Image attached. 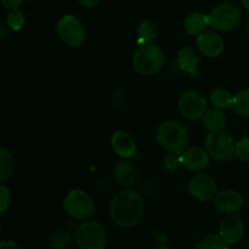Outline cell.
Returning a JSON list of instances; mask_svg holds the SVG:
<instances>
[{"mask_svg": "<svg viewBox=\"0 0 249 249\" xmlns=\"http://www.w3.org/2000/svg\"><path fill=\"white\" fill-rule=\"evenodd\" d=\"M145 213V201L139 192L123 190L112 198L109 216L117 226L130 229L138 225Z\"/></svg>", "mask_w": 249, "mask_h": 249, "instance_id": "6da1fadb", "label": "cell"}, {"mask_svg": "<svg viewBox=\"0 0 249 249\" xmlns=\"http://www.w3.org/2000/svg\"><path fill=\"white\" fill-rule=\"evenodd\" d=\"M156 139L164 150L174 153H182L186 150L189 142V131L181 122L168 119L157 126Z\"/></svg>", "mask_w": 249, "mask_h": 249, "instance_id": "7a4b0ae2", "label": "cell"}, {"mask_svg": "<svg viewBox=\"0 0 249 249\" xmlns=\"http://www.w3.org/2000/svg\"><path fill=\"white\" fill-rule=\"evenodd\" d=\"M164 65V53L162 49L153 43L139 46L133 57V67L141 75H152Z\"/></svg>", "mask_w": 249, "mask_h": 249, "instance_id": "3957f363", "label": "cell"}, {"mask_svg": "<svg viewBox=\"0 0 249 249\" xmlns=\"http://www.w3.org/2000/svg\"><path fill=\"white\" fill-rule=\"evenodd\" d=\"M74 241L80 249H105L108 243V235L101 223L88 220L78 226Z\"/></svg>", "mask_w": 249, "mask_h": 249, "instance_id": "277c9868", "label": "cell"}, {"mask_svg": "<svg viewBox=\"0 0 249 249\" xmlns=\"http://www.w3.org/2000/svg\"><path fill=\"white\" fill-rule=\"evenodd\" d=\"M63 209L75 220H88L94 214L95 204L87 192L80 189H74L66 195Z\"/></svg>", "mask_w": 249, "mask_h": 249, "instance_id": "5b68a950", "label": "cell"}, {"mask_svg": "<svg viewBox=\"0 0 249 249\" xmlns=\"http://www.w3.org/2000/svg\"><path fill=\"white\" fill-rule=\"evenodd\" d=\"M209 26L219 32H231L237 28L241 23V11L237 6L229 2L218 5L211 11Z\"/></svg>", "mask_w": 249, "mask_h": 249, "instance_id": "8992f818", "label": "cell"}, {"mask_svg": "<svg viewBox=\"0 0 249 249\" xmlns=\"http://www.w3.org/2000/svg\"><path fill=\"white\" fill-rule=\"evenodd\" d=\"M236 142L224 131H211L204 139V148L216 160H229L235 155Z\"/></svg>", "mask_w": 249, "mask_h": 249, "instance_id": "52a82bcc", "label": "cell"}, {"mask_svg": "<svg viewBox=\"0 0 249 249\" xmlns=\"http://www.w3.org/2000/svg\"><path fill=\"white\" fill-rule=\"evenodd\" d=\"M56 29L61 40L71 48L82 45L87 36L84 26L74 15H65L61 17L57 21Z\"/></svg>", "mask_w": 249, "mask_h": 249, "instance_id": "ba28073f", "label": "cell"}, {"mask_svg": "<svg viewBox=\"0 0 249 249\" xmlns=\"http://www.w3.org/2000/svg\"><path fill=\"white\" fill-rule=\"evenodd\" d=\"M179 109L182 116L189 121H198L207 112V102L199 92L187 90L179 99Z\"/></svg>", "mask_w": 249, "mask_h": 249, "instance_id": "9c48e42d", "label": "cell"}, {"mask_svg": "<svg viewBox=\"0 0 249 249\" xmlns=\"http://www.w3.org/2000/svg\"><path fill=\"white\" fill-rule=\"evenodd\" d=\"M190 194L201 202L211 201L218 194L215 180L208 174L195 175L190 181Z\"/></svg>", "mask_w": 249, "mask_h": 249, "instance_id": "30bf717a", "label": "cell"}, {"mask_svg": "<svg viewBox=\"0 0 249 249\" xmlns=\"http://www.w3.org/2000/svg\"><path fill=\"white\" fill-rule=\"evenodd\" d=\"M220 236L228 245H236L245 236V223L236 214H228L220 224Z\"/></svg>", "mask_w": 249, "mask_h": 249, "instance_id": "8fae6325", "label": "cell"}, {"mask_svg": "<svg viewBox=\"0 0 249 249\" xmlns=\"http://www.w3.org/2000/svg\"><path fill=\"white\" fill-rule=\"evenodd\" d=\"M196 43L199 51L208 58H218L225 50L223 36L215 32H203L197 36Z\"/></svg>", "mask_w": 249, "mask_h": 249, "instance_id": "7c38bea8", "label": "cell"}, {"mask_svg": "<svg viewBox=\"0 0 249 249\" xmlns=\"http://www.w3.org/2000/svg\"><path fill=\"white\" fill-rule=\"evenodd\" d=\"M181 164L191 172H202L209 165V153L198 146L186 148L181 153Z\"/></svg>", "mask_w": 249, "mask_h": 249, "instance_id": "4fadbf2b", "label": "cell"}, {"mask_svg": "<svg viewBox=\"0 0 249 249\" xmlns=\"http://www.w3.org/2000/svg\"><path fill=\"white\" fill-rule=\"evenodd\" d=\"M213 203L221 213L235 214L243 207V198L238 192L233 190H225L215 195Z\"/></svg>", "mask_w": 249, "mask_h": 249, "instance_id": "5bb4252c", "label": "cell"}, {"mask_svg": "<svg viewBox=\"0 0 249 249\" xmlns=\"http://www.w3.org/2000/svg\"><path fill=\"white\" fill-rule=\"evenodd\" d=\"M112 147L121 158L128 160L136 153V142L133 136L124 130H118L112 135Z\"/></svg>", "mask_w": 249, "mask_h": 249, "instance_id": "9a60e30c", "label": "cell"}, {"mask_svg": "<svg viewBox=\"0 0 249 249\" xmlns=\"http://www.w3.org/2000/svg\"><path fill=\"white\" fill-rule=\"evenodd\" d=\"M178 65L184 72L189 73L192 77L199 75V56L192 46H185L178 53Z\"/></svg>", "mask_w": 249, "mask_h": 249, "instance_id": "2e32d148", "label": "cell"}, {"mask_svg": "<svg viewBox=\"0 0 249 249\" xmlns=\"http://www.w3.org/2000/svg\"><path fill=\"white\" fill-rule=\"evenodd\" d=\"M112 177H113V180L118 185L131 186V185L135 184L138 172H136V167L133 163L126 162V160H121V162H118L113 167Z\"/></svg>", "mask_w": 249, "mask_h": 249, "instance_id": "e0dca14e", "label": "cell"}, {"mask_svg": "<svg viewBox=\"0 0 249 249\" xmlns=\"http://www.w3.org/2000/svg\"><path fill=\"white\" fill-rule=\"evenodd\" d=\"M209 26V16L203 12H194L185 18L184 28L190 36H197L202 34L204 29Z\"/></svg>", "mask_w": 249, "mask_h": 249, "instance_id": "ac0fdd59", "label": "cell"}, {"mask_svg": "<svg viewBox=\"0 0 249 249\" xmlns=\"http://www.w3.org/2000/svg\"><path fill=\"white\" fill-rule=\"evenodd\" d=\"M204 128L209 131H220L226 125V117L221 112V109H211L207 111L206 114L202 118Z\"/></svg>", "mask_w": 249, "mask_h": 249, "instance_id": "d6986e66", "label": "cell"}, {"mask_svg": "<svg viewBox=\"0 0 249 249\" xmlns=\"http://www.w3.org/2000/svg\"><path fill=\"white\" fill-rule=\"evenodd\" d=\"M211 102L218 109H229L232 107L233 97L229 90L224 88H215L211 92Z\"/></svg>", "mask_w": 249, "mask_h": 249, "instance_id": "ffe728a7", "label": "cell"}, {"mask_svg": "<svg viewBox=\"0 0 249 249\" xmlns=\"http://www.w3.org/2000/svg\"><path fill=\"white\" fill-rule=\"evenodd\" d=\"M15 170V158L7 148H0V181H5Z\"/></svg>", "mask_w": 249, "mask_h": 249, "instance_id": "44dd1931", "label": "cell"}, {"mask_svg": "<svg viewBox=\"0 0 249 249\" xmlns=\"http://www.w3.org/2000/svg\"><path fill=\"white\" fill-rule=\"evenodd\" d=\"M158 29L153 22L151 21H143L139 24L138 28V43L140 45L146 43H151L152 40H155L156 36H157Z\"/></svg>", "mask_w": 249, "mask_h": 249, "instance_id": "7402d4cb", "label": "cell"}, {"mask_svg": "<svg viewBox=\"0 0 249 249\" xmlns=\"http://www.w3.org/2000/svg\"><path fill=\"white\" fill-rule=\"evenodd\" d=\"M232 108L241 117H249V89L242 90L233 96Z\"/></svg>", "mask_w": 249, "mask_h": 249, "instance_id": "603a6c76", "label": "cell"}, {"mask_svg": "<svg viewBox=\"0 0 249 249\" xmlns=\"http://www.w3.org/2000/svg\"><path fill=\"white\" fill-rule=\"evenodd\" d=\"M226 243L220 235H207L197 243L196 249H225Z\"/></svg>", "mask_w": 249, "mask_h": 249, "instance_id": "cb8c5ba5", "label": "cell"}, {"mask_svg": "<svg viewBox=\"0 0 249 249\" xmlns=\"http://www.w3.org/2000/svg\"><path fill=\"white\" fill-rule=\"evenodd\" d=\"M7 26L12 31H21L24 26V15L18 9L10 10L6 17Z\"/></svg>", "mask_w": 249, "mask_h": 249, "instance_id": "d4e9b609", "label": "cell"}, {"mask_svg": "<svg viewBox=\"0 0 249 249\" xmlns=\"http://www.w3.org/2000/svg\"><path fill=\"white\" fill-rule=\"evenodd\" d=\"M51 246L55 249H65L70 246L71 237L67 232L63 231H58V232L53 233L50 238Z\"/></svg>", "mask_w": 249, "mask_h": 249, "instance_id": "484cf974", "label": "cell"}, {"mask_svg": "<svg viewBox=\"0 0 249 249\" xmlns=\"http://www.w3.org/2000/svg\"><path fill=\"white\" fill-rule=\"evenodd\" d=\"M235 155L242 162H249V138H243L236 142Z\"/></svg>", "mask_w": 249, "mask_h": 249, "instance_id": "4316f807", "label": "cell"}, {"mask_svg": "<svg viewBox=\"0 0 249 249\" xmlns=\"http://www.w3.org/2000/svg\"><path fill=\"white\" fill-rule=\"evenodd\" d=\"M0 213H5L11 204V192L5 185H0Z\"/></svg>", "mask_w": 249, "mask_h": 249, "instance_id": "83f0119b", "label": "cell"}, {"mask_svg": "<svg viewBox=\"0 0 249 249\" xmlns=\"http://www.w3.org/2000/svg\"><path fill=\"white\" fill-rule=\"evenodd\" d=\"M0 1H1L2 6L6 7V9L9 10H12V9H18L24 0H0Z\"/></svg>", "mask_w": 249, "mask_h": 249, "instance_id": "f1b7e54d", "label": "cell"}, {"mask_svg": "<svg viewBox=\"0 0 249 249\" xmlns=\"http://www.w3.org/2000/svg\"><path fill=\"white\" fill-rule=\"evenodd\" d=\"M0 249H21V248H19V246L17 245L15 241L6 240V241H2V242L0 243Z\"/></svg>", "mask_w": 249, "mask_h": 249, "instance_id": "f546056e", "label": "cell"}, {"mask_svg": "<svg viewBox=\"0 0 249 249\" xmlns=\"http://www.w3.org/2000/svg\"><path fill=\"white\" fill-rule=\"evenodd\" d=\"M78 1H79V4L82 6L87 7V9H92V7L97 6L101 0H78Z\"/></svg>", "mask_w": 249, "mask_h": 249, "instance_id": "4dcf8cb0", "label": "cell"}, {"mask_svg": "<svg viewBox=\"0 0 249 249\" xmlns=\"http://www.w3.org/2000/svg\"><path fill=\"white\" fill-rule=\"evenodd\" d=\"M242 4H243V7H245V9L249 12V0H242Z\"/></svg>", "mask_w": 249, "mask_h": 249, "instance_id": "1f68e13d", "label": "cell"}, {"mask_svg": "<svg viewBox=\"0 0 249 249\" xmlns=\"http://www.w3.org/2000/svg\"><path fill=\"white\" fill-rule=\"evenodd\" d=\"M156 249H170V248H168V247H164V246H162V247H158V248H156Z\"/></svg>", "mask_w": 249, "mask_h": 249, "instance_id": "d6a6232c", "label": "cell"}, {"mask_svg": "<svg viewBox=\"0 0 249 249\" xmlns=\"http://www.w3.org/2000/svg\"><path fill=\"white\" fill-rule=\"evenodd\" d=\"M247 33H248V36H249V22H248V27H247Z\"/></svg>", "mask_w": 249, "mask_h": 249, "instance_id": "836d02e7", "label": "cell"}, {"mask_svg": "<svg viewBox=\"0 0 249 249\" xmlns=\"http://www.w3.org/2000/svg\"><path fill=\"white\" fill-rule=\"evenodd\" d=\"M225 249H237V248H231V247H226Z\"/></svg>", "mask_w": 249, "mask_h": 249, "instance_id": "e575fe53", "label": "cell"}]
</instances>
